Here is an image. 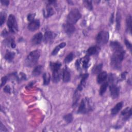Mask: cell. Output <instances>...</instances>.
<instances>
[{"instance_id": "e0dca14e", "label": "cell", "mask_w": 132, "mask_h": 132, "mask_svg": "<svg viewBox=\"0 0 132 132\" xmlns=\"http://www.w3.org/2000/svg\"><path fill=\"white\" fill-rule=\"evenodd\" d=\"M131 115V108L127 107L121 112V116H123V119L127 120Z\"/></svg>"}, {"instance_id": "8d00e7d4", "label": "cell", "mask_w": 132, "mask_h": 132, "mask_svg": "<svg viewBox=\"0 0 132 132\" xmlns=\"http://www.w3.org/2000/svg\"><path fill=\"white\" fill-rule=\"evenodd\" d=\"M10 87L9 86H6L5 88H4V92H6V93H10Z\"/></svg>"}, {"instance_id": "cb8c5ba5", "label": "cell", "mask_w": 132, "mask_h": 132, "mask_svg": "<svg viewBox=\"0 0 132 132\" xmlns=\"http://www.w3.org/2000/svg\"><path fill=\"white\" fill-rule=\"evenodd\" d=\"M50 67L52 71L59 70L61 67V63L59 62H51Z\"/></svg>"}, {"instance_id": "60d3db41", "label": "cell", "mask_w": 132, "mask_h": 132, "mask_svg": "<svg viewBox=\"0 0 132 132\" xmlns=\"http://www.w3.org/2000/svg\"><path fill=\"white\" fill-rule=\"evenodd\" d=\"M125 75H126V74H125V73H123V74H122V78L123 79H125Z\"/></svg>"}, {"instance_id": "4316f807", "label": "cell", "mask_w": 132, "mask_h": 132, "mask_svg": "<svg viewBox=\"0 0 132 132\" xmlns=\"http://www.w3.org/2000/svg\"><path fill=\"white\" fill-rule=\"evenodd\" d=\"M43 85H47L50 81V75L48 73H44L43 75Z\"/></svg>"}, {"instance_id": "ac0fdd59", "label": "cell", "mask_w": 132, "mask_h": 132, "mask_svg": "<svg viewBox=\"0 0 132 132\" xmlns=\"http://www.w3.org/2000/svg\"><path fill=\"white\" fill-rule=\"evenodd\" d=\"M107 74L106 72H102L98 74L97 77V82L98 84L103 82L107 78Z\"/></svg>"}, {"instance_id": "d6986e66", "label": "cell", "mask_w": 132, "mask_h": 132, "mask_svg": "<svg viewBox=\"0 0 132 132\" xmlns=\"http://www.w3.org/2000/svg\"><path fill=\"white\" fill-rule=\"evenodd\" d=\"M52 72H53V75H52L53 81L55 83H57L59 82L60 79V74L59 70L54 71H52Z\"/></svg>"}, {"instance_id": "3957f363", "label": "cell", "mask_w": 132, "mask_h": 132, "mask_svg": "<svg viewBox=\"0 0 132 132\" xmlns=\"http://www.w3.org/2000/svg\"><path fill=\"white\" fill-rule=\"evenodd\" d=\"M93 108V105L91 101L87 98L82 100L81 101L77 113L85 114L91 111Z\"/></svg>"}, {"instance_id": "4dcf8cb0", "label": "cell", "mask_w": 132, "mask_h": 132, "mask_svg": "<svg viewBox=\"0 0 132 132\" xmlns=\"http://www.w3.org/2000/svg\"><path fill=\"white\" fill-rule=\"evenodd\" d=\"M73 56L74 55L73 53H70L64 58V61L65 63H69L73 59Z\"/></svg>"}, {"instance_id": "8992f818", "label": "cell", "mask_w": 132, "mask_h": 132, "mask_svg": "<svg viewBox=\"0 0 132 132\" xmlns=\"http://www.w3.org/2000/svg\"><path fill=\"white\" fill-rule=\"evenodd\" d=\"M108 39V32L106 31H101L98 32L96 37V42L98 45H104L107 42Z\"/></svg>"}, {"instance_id": "277c9868", "label": "cell", "mask_w": 132, "mask_h": 132, "mask_svg": "<svg viewBox=\"0 0 132 132\" xmlns=\"http://www.w3.org/2000/svg\"><path fill=\"white\" fill-rule=\"evenodd\" d=\"M81 16V15L79 11L76 8H74L70 11L67 16V23L73 25L80 19Z\"/></svg>"}, {"instance_id": "4fadbf2b", "label": "cell", "mask_w": 132, "mask_h": 132, "mask_svg": "<svg viewBox=\"0 0 132 132\" xmlns=\"http://www.w3.org/2000/svg\"><path fill=\"white\" fill-rule=\"evenodd\" d=\"M55 36L56 35L55 34V33L51 31H47L44 34V41L45 43H49L54 39Z\"/></svg>"}, {"instance_id": "44dd1931", "label": "cell", "mask_w": 132, "mask_h": 132, "mask_svg": "<svg viewBox=\"0 0 132 132\" xmlns=\"http://www.w3.org/2000/svg\"><path fill=\"white\" fill-rule=\"evenodd\" d=\"M126 30L127 32L131 33V17L130 15H129L127 16L126 20Z\"/></svg>"}, {"instance_id": "6da1fadb", "label": "cell", "mask_w": 132, "mask_h": 132, "mask_svg": "<svg viewBox=\"0 0 132 132\" xmlns=\"http://www.w3.org/2000/svg\"><path fill=\"white\" fill-rule=\"evenodd\" d=\"M111 57V66L115 69H119L121 67L122 62L124 59L125 52L123 48L113 51Z\"/></svg>"}, {"instance_id": "d4e9b609", "label": "cell", "mask_w": 132, "mask_h": 132, "mask_svg": "<svg viewBox=\"0 0 132 132\" xmlns=\"http://www.w3.org/2000/svg\"><path fill=\"white\" fill-rule=\"evenodd\" d=\"M65 46V43L64 42H62L61 43H60V44H59L58 46H57L54 49V50L53 51L52 53V55L54 56V55H56L58 53V52L59 51L60 49L61 48H63L64 47V46Z\"/></svg>"}, {"instance_id": "30bf717a", "label": "cell", "mask_w": 132, "mask_h": 132, "mask_svg": "<svg viewBox=\"0 0 132 132\" xmlns=\"http://www.w3.org/2000/svg\"><path fill=\"white\" fill-rule=\"evenodd\" d=\"M40 27V21L39 20H34L28 25V29L31 31H34L37 30Z\"/></svg>"}, {"instance_id": "1f68e13d", "label": "cell", "mask_w": 132, "mask_h": 132, "mask_svg": "<svg viewBox=\"0 0 132 132\" xmlns=\"http://www.w3.org/2000/svg\"><path fill=\"white\" fill-rule=\"evenodd\" d=\"M63 119L67 122V123H70L73 121V116L71 113H69L65 115L63 117Z\"/></svg>"}, {"instance_id": "5bb4252c", "label": "cell", "mask_w": 132, "mask_h": 132, "mask_svg": "<svg viewBox=\"0 0 132 132\" xmlns=\"http://www.w3.org/2000/svg\"><path fill=\"white\" fill-rule=\"evenodd\" d=\"M62 79L64 82H69L71 79V73L68 68L65 67L62 72Z\"/></svg>"}, {"instance_id": "484cf974", "label": "cell", "mask_w": 132, "mask_h": 132, "mask_svg": "<svg viewBox=\"0 0 132 132\" xmlns=\"http://www.w3.org/2000/svg\"><path fill=\"white\" fill-rule=\"evenodd\" d=\"M102 64H99L97 65H95L92 70V72L93 74H98L99 73L102 69Z\"/></svg>"}, {"instance_id": "f1b7e54d", "label": "cell", "mask_w": 132, "mask_h": 132, "mask_svg": "<svg viewBox=\"0 0 132 132\" xmlns=\"http://www.w3.org/2000/svg\"><path fill=\"white\" fill-rule=\"evenodd\" d=\"M121 16L120 13L118 12L117 14V18H116V28L117 30H119L120 28V24H121Z\"/></svg>"}, {"instance_id": "603a6c76", "label": "cell", "mask_w": 132, "mask_h": 132, "mask_svg": "<svg viewBox=\"0 0 132 132\" xmlns=\"http://www.w3.org/2000/svg\"><path fill=\"white\" fill-rule=\"evenodd\" d=\"M98 50V48L97 47L95 46H91L88 49V50L87 51V55L90 56V55H94L97 53Z\"/></svg>"}, {"instance_id": "836d02e7", "label": "cell", "mask_w": 132, "mask_h": 132, "mask_svg": "<svg viewBox=\"0 0 132 132\" xmlns=\"http://www.w3.org/2000/svg\"><path fill=\"white\" fill-rule=\"evenodd\" d=\"M35 16V13H30L29 14L28 16H27V19L29 21L31 22L33 20H34V18Z\"/></svg>"}, {"instance_id": "d6a6232c", "label": "cell", "mask_w": 132, "mask_h": 132, "mask_svg": "<svg viewBox=\"0 0 132 132\" xmlns=\"http://www.w3.org/2000/svg\"><path fill=\"white\" fill-rule=\"evenodd\" d=\"M84 4L85 5V6L89 10H92L93 8L92 4V1H84Z\"/></svg>"}, {"instance_id": "e575fe53", "label": "cell", "mask_w": 132, "mask_h": 132, "mask_svg": "<svg viewBox=\"0 0 132 132\" xmlns=\"http://www.w3.org/2000/svg\"><path fill=\"white\" fill-rule=\"evenodd\" d=\"M7 80H8V77L7 76H4L2 78V82H1V87H2L3 86H4V85L6 84Z\"/></svg>"}, {"instance_id": "9c48e42d", "label": "cell", "mask_w": 132, "mask_h": 132, "mask_svg": "<svg viewBox=\"0 0 132 132\" xmlns=\"http://www.w3.org/2000/svg\"><path fill=\"white\" fill-rule=\"evenodd\" d=\"M63 28L65 32L68 35L72 34L75 30V26L73 24L68 23L67 22L63 24Z\"/></svg>"}, {"instance_id": "74e56055", "label": "cell", "mask_w": 132, "mask_h": 132, "mask_svg": "<svg viewBox=\"0 0 132 132\" xmlns=\"http://www.w3.org/2000/svg\"><path fill=\"white\" fill-rule=\"evenodd\" d=\"M1 2L3 5H5V6H8L9 3V2L8 1H6V0H4V1L1 0Z\"/></svg>"}, {"instance_id": "9a60e30c", "label": "cell", "mask_w": 132, "mask_h": 132, "mask_svg": "<svg viewBox=\"0 0 132 132\" xmlns=\"http://www.w3.org/2000/svg\"><path fill=\"white\" fill-rule=\"evenodd\" d=\"M88 77V74H84L82 76L80 82L78 85V87H77V91L79 92V91L82 90V89H83L84 87L85 86V85L86 84V81Z\"/></svg>"}, {"instance_id": "7402d4cb", "label": "cell", "mask_w": 132, "mask_h": 132, "mask_svg": "<svg viewBox=\"0 0 132 132\" xmlns=\"http://www.w3.org/2000/svg\"><path fill=\"white\" fill-rule=\"evenodd\" d=\"M14 56H15V53L14 52L7 51L5 55L4 58L6 60L8 61H11L13 59Z\"/></svg>"}, {"instance_id": "f546056e", "label": "cell", "mask_w": 132, "mask_h": 132, "mask_svg": "<svg viewBox=\"0 0 132 132\" xmlns=\"http://www.w3.org/2000/svg\"><path fill=\"white\" fill-rule=\"evenodd\" d=\"M6 13L5 12H1L0 14V24L1 26H2L5 22L6 19Z\"/></svg>"}, {"instance_id": "5b68a950", "label": "cell", "mask_w": 132, "mask_h": 132, "mask_svg": "<svg viewBox=\"0 0 132 132\" xmlns=\"http://www.w3.org/2000/svg\"><path fill=\"white\" fill-rule=\"evenodd\" d=\"M7 26L9 31L12 33H15L18 30V26L16 19L14 15L10 14L7 20Z\"/></svg>"}, {"instance_id": "7c38bea8", "label": "cell", "mask_w": 132, "mask_h": 132, "mask_svg": "<svg viewBox=\"0 0 132 132\" xmlns=\"http://www.w3.org/2000/svg\"><path fill=\"white\" fill-rule=\"evenodd\" d=\"M54 13V10L50 5H47L43 9V15L44 18H48L53 15Z\"/></svg>"}, {"instance_id": "52a82bcc", "label": "cell", "mask_w": 132, "mask_h": 132, "mask_svg": "<svg viewBox=\"0 0 132 132\" xmlns=\"http://www.w3.org/2000/svg\"><path fill=\"white\" fill-rule=\"evenodd\" d=\"M89 60L90 58L88 55H86L83 58H81L79 60H77L76 62V66L77 69H79L81 68L83 69L87 68Z\"/></svg>"}, {"instance_id": "7a4b0ae2", "label": "cell", "mask_w": 132, "mask_h": 132, "mask_svg": "<svg viewBox=\"0 0 132 132\" xmlns=\"http://www.w3.org/2000/svg\"><path fill=\"white\" fill-rule=\"evenodd\" d=\"M40 56V52L39 50H36L31 52L27 56L25 60V64L28 67L35 66L39 59Z\"/></svg>"}, {"instance_id": "ffe728a7", "label": "cell", "mask_w": 132, "mask_h": 132, "mask_svg": "<svg viewBox=\"0 0 132 132\" xmlns=\"http://www.w3.org/2000/svg\"><path fill=\"white\" fill-rule=\"evenodd\" d=\"M43 70V67L42 65H38L35 68L32 72V75L34 76H38L40 75Z\"/></svg>"}, {"instance_id": "8fae6325", "label": "cell", "mask_w": 132, "mask_h": 132, "mask_svg": "<svg viewBox=\"0 0 132 132\" xmlns=\"http://www.w3.org/2000/svg\"><path fill=\"white\" fill-rule=\"evenodd\" d=\"M43 35L41 32H38L31 39V43L32 45H38L39 44L42 40Z\"/></svg>"}, {"instance_id": "f35d334b", "label": "cell", "mask_w": 132, "mask_h": 132, "mask_svg": "<svg viewBox=\"0 0 132 132\" xmlns=\"http://www.w3.org/2000/svg\"><path fill=\"white\" fill-rule=\"evenodd\" d=\"M0 129H1V131H7V129L5 127V126L3 125V124L1 123V126H0Z\"/></svg>"}, {"instance_id": "b9f144b4", "label": "cell", "mask_w": 132, "mask_h": 132, "mask_svg": "<svg viewBox=\"0 0 132 132\" xmlns=\"http://www.w3.org/2000/svg\"><path fill=\"white\" fill-rule=\"evenodd\" d=\"M111 20H110V22H111V23H112L113 22V13H112V16H111Z\"/></svg>"}, {"instance_id": "83f0119b", "label": "cell", "mask_w": 132, "mask_h": 132, "mask_svg": "<svg viewBox=\"0 0 132 132\" xmlns=\"http://www.w3.org/2000/svg\"><path fill=\"white\" fill-rule=\"evenodd\" d=\"M108 85V83L107 82H106L104 83L101 86V87L100 88V94L101 95H102L105 93V92L106 91Z\"/></svg>"}, {"instance_id": "ab89813d", "label": "cell", "mask_w": 132, "mask_h": 132, "mask_svg": "<svg viewBox=\"0 0 132 132\" xmlns=\"http://www.w3.org/2000/svg\"><path fill=\"white\" fill-rule=\"evenodd\" d=\"M10 45H11V47L12 48H14L15 47V42L14 41V40L12 39L11 41V42H10Z\"/></svg>"}, {"instance_id": "ba28073f", "label": "cell", "mask_w": 132, "mask_h": 132, "mask_svg": "<svg viewBox=\"0 0 132 132\" xmlns=\"http://www.w3.org/2000/svg\"><path fill=\"white\" fill-rule=\"evenodd\" d=\"M109 89H110L111 96L113 98H117L119 96V89L117 85L112 84V85H111L110 86Z\"/></svg>"}, {"instance_id": "2e32d148", "label": "cell", "mask_w": 132, "mask_h": 132, "mask_svg": "<svg viewBox=\"0 0 132 132\" xmlns=\"http://www.w3.org/2000/svg\"><path fill=\"white\" fill-rule=\"evenodd\" d=\"M123 106V102H120L118 103L111 110V113L112 115H116L122 109Z\"/></svg>"}, {"instance_id": "d590c367", "label": "cell", "mask_w": 132, "mask_h": 132, "mask_svg": "<svg viewBox=\"0 0 132 132\" xmlns=\"http://www.w3.org/2000/svg\"><path fill=\"white\" fill-rule=\"evenodd\" d=\"M125 45H126L127 47L131 51V43L127 40H125Z\"/></svg>"}]
</instances>
